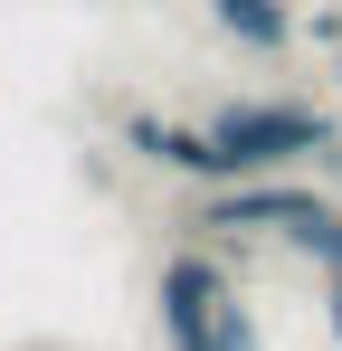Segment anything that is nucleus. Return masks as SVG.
I'll return each instance as SVG.
<instances>
[{
	"instance_id": "obj_1",
	"label": "nucleus",
	"mask_w": 342,
	"mask_h": 351,
	"mask_svg": "<svg viewBox=\"0 0 342 351\" xmlns=\"http://www.w3.org/2000/svg\"><path fill=\"white\" fill-rule=\"evenodd\" d=\"M200 123L228 152V180H276V171H304V162H342V114L314 105V95H219Z\"/></svg>"
},
{
	"instance_id": "obj_2",
	"label": "nucleus",
	"mask_w": 342,
	"mask_h": 351,
	"mask_svg": "<svg viewBox=\"0 0 342 351\" xmlns=\"http://www.w3.org/2000/svg\"><path fill=\"white\" fill-rule=\"evenodd\" d=\"M152 323H162V351H257V304L238 294V266L209 237H181L162 256Z\"/></svg>"
},
{
	"instance_id": "obj_3",
	"label": "nucleus",
	"mask_w": 342,
	"mask_h": 351,
	"mask_svg": "<svg viewBox=\"0 0 342 351\" xmlns=\"http://www.w3.org/2000/svg\"><path fill=\"white\" fill-rule=\"evenodd\" d=\"M333 209H342L333 190H314V180L276 171V180H219V190H200L181 228H200V237H285V247L304 256V247H314V228H323Z\"/></svg>"
},
{
	"instance_id": "obj_4",
	"label": "nucleus",
	"mask_w": 342,
	"mask_h": 351,
	"mask_svg": "<svg viewBox=\"0 0 342 351\" xmlns=\"http://www.w3.org/2000/svg\"><path fill=\"white\" fill-rule=\"evenodd\" d=\"M114 143H124L133 162H152V171L190 180V190H219V180H228V152L209 143V123H200V114H162V105H124V114H114Z\"/></svg>"
},
{
	"instance_id": "obj_5",
	"label": "nucleus",
	"mask_w": 342,
	"mask_h": 351,
	"mask_svg": "<svg viewBox=\"0 0 342 351\" xmlns=\"http://www.w3.org/2000/svg\"><path fill=\"white\" fill-rule=\"evenodd\" d=\"M209 10V29H219L228 48H247V58H295L304 48V10L295 0H200Z\"/></svg>"
},
{
	"instance_id": "obj_6",
	"label": "nucleus",
	"mask_w": 342,
	"mask_h": 351,
	"mask_svg": "<svg viewBox=\"0 0 342 351\" xmlns=\"http://www.w3.org/2000/svg\"><path fill=\"white\" fill-rule=\"evenodd\" d=\"M314 313H323V332H333V351H342V266H323V304H314Z\"/></svg>"
},
{
	"instance_id": "obj_7",
	"label": "nucleus",
	"mask_w": 342,
	"mask_h": 351,
	"mask_svg": "<svg viewBox=\"0 0 342 351\" xmlns=\"http://www.w3.org/2000/svg\"><path fill=\"white\" fill-rule=\"evenodd\" d=\"M304 256H314V266H342V209L323 219V228H314V247H304Z\"/></svg>"
},
{
	"instance_id": "obj_8",
	"label": "nucleus",
	"mask_w": 342,
	"mask_h": 351,
	"mask_svg": "<svg viewBox=\"0 0 342 351\" xmlns=\"http://www.w3.org/2000/svg\"><path fill=\"white\" fill-rule=\"evenodd\" d=\"M304 38H314V48L333 58V48H342V10H314V19H304Z\"/></svg>"
},
{
	"instance_id": "obj_9",
	"label": "nucleus",
	"mask_w": 342,
	"mask_h": 351,
	"mask_svg": "<svg viewBox=\"0 0 342 351\" xmlns=\"http://www.w3.org/2000/svg\"><path fill=\"white\" fill-rule=\"evenodd\" d=\"M333 76H342V48H333Z\"/></svg>"
}]
</instances>
